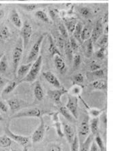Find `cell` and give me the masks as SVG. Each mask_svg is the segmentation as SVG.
Instances as JSON below:
<instances>
[{
	"mask_svg": "<svg viewBox=\"0 0 113 151\" xmlns=\"http://www.w3.org/2000/svg\"><path fill=\"white\" fill-rule=\"evenodd\" d=\"M7 83H8V80H7L5 77H4L0 74V88H3L4 86H6Z\"/></svg>",
	"mask_w": 113,
	"mask_h": 151,
	"instance_id": "cell-53",
	"label": "cell"
},
{
	"mask_svg": "<svg viewBox=\"0 0 113 151\" xmlns=\"http://www.w3.org/2000/svg\"><path fill=\"white\" fill-rule=\"evenodd\" d=\"M103 112V110H100V109H89V113L92 117L95 118V117H98L100 116L102 113Z\"/></svg>",
	"mask_w": 113,
	"mask_h": 151,
	"instance_id": "cell-48",
	"label": "cell"
},
{
	"mask_svg": "<svg viewBox=\"0 0 113 151\" xmlns=\"http://www.w3.org/2000/svg\"><path fill=\"white\" fill-rule=\"evenodd\" d=\"M99 118L95 117L92 118V119L89 121V127H90V132L94 136L98 134L99 132Z\"/></svg>",
	"mask_w": 113,
	"mask_h": 151,
	"instance_id": "cell-30",
	"label": "cell"
},
{
	"mask_svg": "<svg viewBox=\"0 0 113 151\" xmlns=\"http://www.w3.org/2000/svg\"><path fill=\"white\" fill-rule=\"evenodd\" d=\"M68 41H69V43H70L71 47V48H72L73 52H77L78 51V50H79V43L78 42L73 36H71V37L69 38Z\"/></svg>",
	"mask_w": 113,
	"mask_h": 151,
	"instance_id": "cell-44",
	"label": "cell"
},
{
	"mask_svg": "<svg viewBox=\"0 0 113 151\" xmlns=\"http://www.w3.org/2000/svg\"><path fill=\"white\" fill-rule=\"evenodd\" d=\"M8 105L3 100H0V111L3 112L4 113H7L8 112Z\"/></svg>",
	"mask_w": 113,
	"mask_h": 151,
	"instance_id": "cell-50",
	"label": "cell"
},
{
	"mask_svg": "<svg viewBox=\"0 0 113 151\" xmlns=\"http://www.w3.org/2000/svg\"><path fill=\"white\" fill-rule=\"evenodd\" d=\"M62 131H63L64 136L66 137V139L68 142L69 144L72 142L74 138H75V130H74V128L71 126L70 124L63 122V125H62Z\"/></svg>",
	"mask_w": 113,
	"mask_h": 151,
	"instance_id": "cell-13",
	"label": "cell"
},
{
	"mask_svg": "<svg viewBox=\"0 0 113 151\" xmlns=\"http://www.w3.org/2000/svg\"><path fill=\"white\" fill-rule=\"evenodd\" d=\"M89 75L93 77V78H96L97 79H102L104 78L106 73H105V69L103 68H100V69L95 70V71H92L89 73Z\"/></svg>",
	"mask_w": 113,
	"mask_h": 151,
	"instance_id": "cell-37",
	"label": "cell"
},
{
	"mask_svg": "<svg viewBox=\"0 0 113 151\" xmlns=\"http://www.w3.org/2000/svg\"><path fill=\"white\" fill-rule=\"evenodd\" d=\"M83 50H84V54L86 58H90V57L94 54V43L90 39L85 41Z\"/></svg>",
	"mask_w": 113,
	"mask_h": 151,
	"instance_id": "cell-20",
	"label": "cell"
},
{
	"mask_svg": "<svg viewBox=\"0 0 113 151\" xmlns=\"http://www.w3.org/2000/svg\"><path fill=\"white\" fill-rule=\"evenodd\" d=\"M34 96L35 97L36 100H37L38 101H41L44 98V91H43L42 86H41V85L39 81H37L35 84Z\"/></svg>",
	"mask_w": 113,
	"mask_h": 151,
	"instance_id": "cell-21",
	"label": "cell"
},
{
	"mask_svg": "<svg viewBox=\"0 0 113 151\" xmlns=\"http://www.w3.org/2000/svg\"><path fill=\"white\" fill-rule=\"evenodd\" d=\"M98 47H104V48H107L108 43V35H102L100 38L97 40V42L95 43Z\"/></svg>",
	"mask_w": 113,
	"mask_h": 151,
	"instance_id": "cell-35",
	"label": "cell"
},
{
	"mask_svg": "<svg viewBox=\"0 0 113 151\" xmlns=\"http://www.w3.org/2000/svg\"><path fill=\"white\" fill-rule=\"evenodd\" d=\"M48 151H62V148L60 145H57V144H52L49 146Z\"/></svg>",
	"mask_w": 113,
	"mask_h": 151,
	"instance_id": "cell-51",
	"label": "cell"
},
{
	"mask_svg": "<svg viewBox=\"0 0 113 151\" xmlns=\"http://www.w3.org/2000/svg\"><path fill=\"white\" fill-rule=\"evenodd\" d=\"M32 34H33V27L31 22L28 20H26L24 23L22 24L20 30V37L22 40L23 46L24 50H25L28 46L30 40H31Z\"/></svg>",
	"mask_w": 113,
	"mask_h": 151,
	"instance_id": "cell-3",
	"label": "cell"
},
{
	"mask_svg": "<svg viewBox=\"0 0 113 151\" xmlns=\"http://www.w3.org/2000/svg\"><path fill=\"white\" fill-rule=\"evenodd\" d=\"M103 22L102 20L100 19L96 22L95 27L93 28L92 30L91 35V40H92L93 43H96L97 40L100 38V37L103 34L104 31V27H103Z\"/></svg>",
	"mask_w": 113,
	"mask_h": 151,
	"instance_id": "cell-10",
	"label": "cell"
},
{
	"mask_svg": "<svg viewBox=\"0 0 113 151\" xmlns=\"http://www.w3.org/2000/svg\"><path fill=\"white\" fill-rule=\"evenodd\" d=\"M89 70H90V72H92V71H95V70L100 69V68H101V65L100 64L97 63V62L95 60H93L91 62L90 64H89Z\"/></svg>",
	"mask_w": 113,
	"mask_h": 151,
	"instance_id": "cell-49",
	"label": "cell"
},
{
	"mask_svg": "<svg viewBox=\"0 0 113 151\" xmlns=\"http://www.w3.org/2000/svg\"><path fill=\"white\" fill-rule=\"evenodd\" d=\"M49 13H50V17H51L52 19L53 20L56 19V17H57V16H58V10H56V9H54V8L50 9Z\"/></svg>",
	"mask_w": 113,
	"mask_h": 151,
	"instance_id": "cell-52",
	"label": "cell"
},
{
	"mask_svg": "<svg viewBox=\"0 0 113 151\" xmlns=\"http://www.w3.org/2000/svg\"><path fill=\"white\" fill-rule=\"evenodd\" d=\"M12 33L10 29L6 25L0 27V42H4L11 37Z\"/></svg>",
	"mask_w": 113,
	"mask_h": 151,
	"instance_id": "cell-22",
	"label": "cell"
},
{
	"mask_svg": "<svg viewBox=\"0 0 113 151\" xmlns=\"http://www.w3.org/2000/svg\"><path fill=\"white\" fill-rule=\"evenodd\" d=\"M9 18H10L12 23L16 27H17V28H21L23 23L16 9H12V10L10 16H9Z\"/></svg>",
	"mask_w": 113,
	"mask_h": 151,
	"instance_id": "cell-17",
	"label": "cell"
},
{
	"mask_svg": "<svg viewBox=\"0 0 113 151\" xmlns=\"http://www.w3.org/2000/svg\"><path fill=\"white\" fill-rule=\"evenodd\" d=\"M79 138L77 134H75L72 142L71 143V151H79Z\"/></svg>",
	"mask_w": 113,
	"mask_h": 151,
	"instance_id": "cell-42",
	"label": "cell"
},
{
	"mask_svg": "<svg viewBox=\"0 0 113 151\" xmlns=\"http://www.w3.org/2000/svg\"><path fill=\"white\" fill-rule=\"evenodd\" d=\"M59 113L58 112H56V113H54L52 115V121H54L55 127H56V133L58 134V136L60 137V138H62L64 137V134H63V131H62V125L60 122V121L59 119Z\"/></svg>",
	"mask_w": 113,
	"mask_h": 151,
	"instance_id": "cell-18",
	"label": "cell"
},
{
	"mask_svg": "<svg viewBox=\"0 0 113 151\" xmlns=\"http://www.w3.org/2000/svg\"><path fill=\"white\" fill-rule=\"evenodd\" d=\"M35 17L38 18L39 20H41L45 23L47 24H52V20H50V18L48 17V16L47 15L44 11L43 10H37L35 14Z\"/></svg>",
	"mask_w": 113,
	"mask_h": 151,
	"instance_id": "cell-33",
	"label": "cell"
},
{
	"mask_svg": "<svg viewBox=\"0 0 113 151\" xmlns=\"http://www.w3.org/2000/svg\"><path fill=\"white\" fill-rule=\"evenodd\" d=\"M68 1H70V0H68Z\"/></svg>",
	"mask_w": 113,
	"mask_h": 151,
	"instance_id": "cell-60",
	"label": "cell"
},
{
	"mask_svg": "<svg viewBox=\"0 0 113 151\" xmlns=\"http://www.w3.org/2000/svg\"><path fill=\"white\" fill-rule=\"evenodd\" d=\"M81 57L79 54H76L75 55H73L72 63L73 64V67L75 69H77V68L79 67L81 64Z\"/></svg>",
	"mask_w": 113,
	"mask_h": 151,
	"instance_id": "cell-46",
	"label": "cell"
},
{
	"mask_svg": "<svg viewBox=\"0 0 113 151\" xmlns=\"http://www.w3.org/2000/svg\"><path fill=\"white\" fill-rule=\"evenodd\" d=\"M74 84H82L84 82V76L82 73H76L72 77Z\"/></svg>",
	"mask_w": 113,
	"mask_h": 151,
	"instance_id": "cell-43",
	"label": "cell"
},
{
	"mask_svg": "<svg viewBox=\"0 0 113 151\" xmlns=\"http://www.w3.org/2000/svg\"><path fill=\"white\" fill-rule=\"evenodd\" d=\"M23 52H24V46H23V42L21 37L18 38L17 42L16 43L14 48L13 49L12 52V66H13V72L16 77L17 71L19 66V63L22 56Z\"/></svg>",
	"mask_w": 113,
	"mask_h": 151,
	"instance_id": "cell-2",
	"label": "cell"
},
{
	"mask_svg": "<svg viewBox=\"0 0 113 151\" xmlns=\"http://www.w3.org/2000/svg\"><path fill=\"white\" fill-rule=\"evenodd\" d=\"M68 93V90L64 88L60 89H56L54 90H49L48 91V95L50 99H52L54 102L57 106L62 105L61 98L63 95Z\"/></svg>",
	"mask_w": 113,
	"mask_h": 151,
	"instance_id": "cell-9",
	"label": "cell"
},
{
	"mask_svg": "<svg viewBox=\"0 0 113 151\" xmlns=\"http://www.w3.org/2000/svg\"><path fill=\"white\" fill-rule=\"evenodd\" d=\"M79 12L80 14L83 17L85 18H88L91 17V10L89 7L87 6H82L80 7L79 8Z\"/></svg>",
	"mask_w": 113,
	"mask_h": 151,
	"instance_id": "cell-40",
	"label": "cell"
},
{
	"mask_svg": "<svg viewBox=\"0 0 113 151\" xmlns=\"http://www.w3.org/2000/svg\"><path fill=\"white\" fill-rule=\"evenodd\" d=\"M103 33L104 34V35H108V24H107V26H106L104 27V29Z\"/></svg>",
	"mask_w": 113,
	"mask_h": 151,
	"instance_id": "cell-55",
	"label": "cell"
},
{
	"mask_svg": "<svg viewBox=\"0 0 113 151\" xmlns=\"http://www.w3.org/2000/svg\"><path fill=\"white\" fill-rule=\"evenodd\" d=\"M43 76L48 83L50 85H52V86H54V88H56V89H60L62 88H63V86H62V84L60 83V82L58 79L57 78V77L51 71L43 72Z\"/></svg>",
	"mask_w": 113,
	"mask_h": 151,
	"instance_id": "cell-11",
	"label": "cell"
},
{
	"mask_svg": "<svg viewBox=\"0 0 113 151\" xmlns=\"http://www.w3.org/2000/svg\"><path fill=\"white\" fill-rule=\"evenodd\" d=\"M65 106L73 116L75 119L77 120L79 116V98L68 93V101Z\"/></svg>",
	"mask_w": 113,
	"mask_h": 151,
	"instance_id": "cell-6",
	"label": "cell"
},
{
	"mask_svg": "<svg viewBox=\"0 0 113 151\" xmlns=\"http://www.w3.org/2000/svg\"><path fill=\"white\" fill-rule=\"evenodd\" d=\"M4 54L3 53H0V60H1V58H2V56H4Z\"/></svg>",
	"mask_w": 113,
	"mask_h": 151,
	"instance_id": "cell-58",
	"label": "cell"
},
{
	"mask_svg": "<svg viewBox=\"0 0 113 151\" xmlns=\"http://www.w3.org/2000/svg\"><path fill=\"white\" fill-rule=\"evenodd\" d=\"M92 30H93V27H92L91 24L88 23L85 24V26L83 25V27L81 31V40L82 42L90 39Z\"/></svg>",
	"mask_w": 113,
	"mask_h": 151,
	"instance_id": "cell-19",
	"label": "cell"
},
{
	"mask_svg": "<svg viewBox=\"0 0 113 151\" xmlns=\"http://www.w3.org/2000/svg\"><path fill=\"white\" fill-rule=\"evenodd\" d=\"M41 66H42V56H39L36 60H35L32 64L31 68L26 76L23 78L19 83H23V82H27V83H33L37 78L40 72L41 69Z\"/></svg>",
	"mask_w": 113,
	"mask_h": 151,
	"instance_id": "cell-1",
	"label": "cell"
},
{
	"mask_svg": "<svg viewBox=\"0 0 113 151\" xmlns=\"http://www.w3.org/2000/svg\"><path fill=\"white\" fill-rule=\"evenodd\" d=\"M17 1H26V0H17Z\"/></svg>",
	"mask_w": 113,
	"mask_h": 151,
	"instance_id": "cell-59",
	"label": "cell"
},
{
	"mask_svg": "<svg viewBox=\"0 0 113 151\" xmlns=\"http://www.w3.org/2000/svg\"><path fill=\"white\" fill-rule=\"evenodd\" d=\"M94 139H95V142L96 143L97 146H98L100 151H107V148H106L102 139L100 135H99V134L94 136Z\"/></svg>",
	"mask_w": 113,
	"mask_h": 151,
	"instance_id": "cell-39",
	"label": "cell"
},
{
	"mask_svg": "<svg viewBox=\"0 0 113 151\" xmlns=\"http://www.w3.org/2000/svg\"><path fill=\"white\" fill-rule=\"evenodd\" d=\"M5 16V12L3 10H0V20L2 19Z\"/></svg>",
	"mask_w": 113,
	"mask_h": 151,
	"instance_id": "cell-56",
	"label": "cell"
},
{
	"mask_svg": "<svg viewBox=\"0 0 113 151\" xmlns=\"http://www.w3.org/2000/svg\"><path fill=\"white\" fill-rule=\"evenodd\" d=\"M83 27V24L82 22H77V24H76V27L75 28V30H74L73 33L72 34V36L73 37L75 38V40L80 43H83L81 40V31H82Z\"/></svg>",
	"mask_w": 113,
	"mask_h": 151,
	"instance_id": "cell-28",
	"label": "cell"
},
{
	"mask_svg": "<svg viewBox=\"0 0 113 151\" xmlns=\"http://www.w3.org/2000/svg\"><path fill=\"white\" fill-rule=\"evenodd\" d=\"M58 113H61V115L64 116V118L66 119V120H68L70 122H73L75 121V118L73 117V116L71 115V113L69 112L68 110L66 109L65 106H63V105H60V106H58Z\"/></svg>",
	"mask_w": 113,
	"mask_h": 151,
	"instance_id": "cell-25",
	"label": "cell"
},
{
	"mask_svg": "<svg viewBox=\"0 0 113 151\" xmlns=\"http://www.w3.org/2000/svg\"><path fill=\"white\" fill-rule=\"evenodd\" d=\"M19 83H20L18 81H10L8 83V85L5 87V88L4 89L3 91H2V94L7 95V94H9V93H10L11 92H12Z\"/></svg>",
	"mask_w": 113,
	"mask_h": 151,
	"instance_id": "cell-31",
	"label": "cell"
},
{
	"mask_svg": "<svg viewBox=\"0 0 113 151\" xmlns=\"http://www.w3.org/2000/svg\"><path fill=\"white\" fill-rule=\"evenodd\" d=\"M77 23V20L75 18H69V19L64 20V24L66 28V30H67L69 35H72Z\"/></svg>",
	"mask_w": 113,
	"mask_h": 151,
	"instance_id": "cell-26",
	"label": "cell"
},
{
	"mask_svg": "<svg viewBox=\"0 0 113 151\" xmlns=\"http://www.w3.org/2000/svg\"><path fill=\"white\" fill-rule=\"evenodd\" d=\"M48 40L49 42V46H48V51H49L50 55L52 58H54V56L56 55H60L61 56V52L59 49L58 48L57 45L55 43V41L53 38V37L50 34L48 35Z\"/></svg>",
	"mask_w": 113,
	"mask_h": 151,
	"instance_id": "cell-15",
	"label": "cell"
},
{
	"mask_svg": "<svg viewBox=\"0 0 113 151\" xmlns=\"http://www.w3.org/2000/svg\"><path fill=\"white\" fill-rule=\"evenodd\" d=\"M42 111L38 108L25 109L16 113L12 116V119L22 117H41L42 116Z\"/></svg>",
	"mask_w": 113,
	"mask_h": 151,
	"instance_id": "cell-7",
	"label": "cell"
},
{
	"mask_svg": "<svg viewBox=\"0 0 113 151\" xmlns=\"http://www.w3.org/2000/svg\"><path fill=\"white\" fill-rule=\"evenodd\" d=\"M8 68V62L7 57L5 55L2 56L0 60V74H4L5 73Z\"/></svg>",
	"mask_w": 113,
	"mask_h": 151,
	"instance_id": "cell-36",
	"label": "cell"
},
{
	"mask_svg": "<svg viewBox=\"0 0 113 151\" xmlns=\"http://www.w3.org/2000/svg\"><path fill=\"white\" fill-rule=\"evenodd\" d=\"M12 145V139L7 136H0V147L8 148Z\"/></svg>",
	"mask_w": 113,
	"mask_h": 151,
	"instance_id": "cell-38",
	"label": "cell"
},
{
	"mask_svg": "<svg viewBox=\"0 0 113 151\" xmlns=\"http://www.w3.org/2000/svg\"><path fill=\"white\" fill-rule=\"evenodd\" d=\"M32 64H33V63L24 64V65H20V67L18 68L17 71V75H16V78L17 79V81L20 82L27 74H28Z\"/></svg>",
	"mask_w": 113,
	"mask_h": 151,
	"instance_id": "cell-14",
	"label": "cell"
},
{
	"mask_svg": "<svg viewBox=\"0 0 113 151\" xmlns=\"http://www.w3.org/2000/svg\"><path fill=\"white\" fill-rule=\"evenodd\" d=\"M94 135L92 134H89L87 136L84 142H83L82 145L80 146L79 151H89V148H90L92 142L94 141Z\"/></svg>",
	"mask_w": 113,
	"mask_h": 151,
	"instance_id": "cell-27",
	"label": "cell"
},
{
	"mask_svg": "<svg viewBox=\"0 0 113 151\" xmlns=\"http://www.w3.org/2000/svg\"><path fill=\"white\" fill-rule=\"evenodd\" d=\"M4 121V118H3V116H2V115H1V113H0V121Z\"/></svg>",
	"mask_w": 113,
	"mask_h": 151,
	"instance_id": "cell-57",
	"label": "cell"
},
{
	"mask_svg": "<svg viewBox=\"0 0 113 151\" xmlns=\"http://www.w3.org/2000/svg\"><path fill=\"white\" fill-rule=\"evenodd\" d=\"M5 132L7 136L12 139V140L17 142V143L20 144V145L24 147V151H28V148L29 147L30 139L29 137L20 136L14 134L9 128L8 125H7L5 128Z\"/></svg>",
	"mask_w": 113,
	"mask_h": 151,
	"instance_id": "cell-4",
	"label": "cell"
},
{
	"mask_svg": "<svg viewBox=\"0 0 113 151\" xmlns=\"http://www.w3.org/2000/svg\"><path fill=\"white\" fill-rule=\"evenodd\" d=\"M46 131V126L45 124V121L43 119V116L40 117V124L39 125L37 129L34 132V133L32 135V142L33 143H38L43 140L44 138L45 134Z\"/></svg>",
	"mask_w": 113,
	"mask_h": 151,
	"instance_id": "cell-8",
	"label": "cell"
},
{
	"mask_svg": "<svg viewBox=\"0 0 113 151\" xmlns=\"http://www.w3.org/2000/svg\"><path fill=\"white\" fill-rule=\"evenodd\" d=\"M106 51H107V48H104V47H100V49L95 52V56L96 58L100 60H103L104 59L106 56Z\"/></svg>",
	"mask_w": 113,
	"mask_h": 151,
	"instance_id": "cell-47",
	"label": "cell"
},
{
	"mask_svg": "<svg viewBox=\"0 0 113 151\" xmlns=\"http://www.w3.org/2000/svg\"><path fill=\"white\" fill-rule=\"evenodd\" d=\"M91 86L93 89L97 90H105L107 89L108 84L107 81L104 79L94 80L91 82Z\"/></svg>",
	"mask_w": 113,
	"mask_h": 151,
	"instance_id": "cell-23",
	"label": "cell"
},
{
	"mask_svg": "<svg viewBox=\"0 0 113 151\" xmlns=\"http://www.w3.org/2000/svg\"><path fill=\"white\" fill-rule=\"evenodd\" d=\"M45 34H42L40 37L38 38V40L36 41V42L34 43L33 47H31V51H30L29 54L27 56V63H33L35 60H36V59L39 57V54L40 52V48L41 46V43L43 42V40H44Z\"/></svg>",
	"mask_w": 113,
	"mask_h": 151,
	"instance_id": "cell-5",
	"label": "cell"
},
{
	"mask_svg": "<svg viewBox=\"0 0 113 151\" xmlns=\"http://www.w3.org/2000/svg\"><path fill=\"white\" fill-rule=\"evenodd\" d=\"M58 29L59 33L62 35V37H63L65 40H68L69 34L67 30H66V28L65 26H64V24L63 23H60L58 24Z\"/></svg>",
	"mask_w": 113,
	"mask_h": 151,
	"instance_id": "cell-41",
	"label": "cell"
},
{
	"mask_svg": "<svg viewBox=\"0 0 113 151\" xmlns=\"http://www.w3.org/2000/svg\"><path fill=\"white\" fill-rule=\"evenodd\" d=\"M83 88V87L81 85L74 84L73 86L70 88L69 91H68V93L69 94L74 96L79 97L80 96V94L82 92Z\"/></svg>",
	"mask_w": 113,
	"mask_h": 151,
	"instance_id": "cell-32",
	"label": "cell"
},
{
	"mask_svg": "<svg viewBox=\"0 0 113 151\" xmlns=\"http://www.w3.org/2000/svg\"><path fill=\"white\" fill-rule=\"evenodd\" d=\"M53 58H54L55 67L61 74H64L66 71V65L65 62L60 55H56Z\"/></svg>",
	"mask_w": 113,
	"mask_h": 151,
	"instance_id": "cell-16",
	"label": "cell"
},
{
	"mask_svg": "<svg viewBox=\"0 0 113 151\" xmlns=\"http://www.w3.org/2000/svg\"><path fill=\"white\" fill-rule=\"evenodd\" d=\"M54 37L53 36L52 37L53 38H54L58 48L59 49V50H63L64 45V43L66 42V40L62 37V35L59 33V32H57V31L54 32Z\"/></svg>",
	"mask_w": 113,
	"mask_h": 151,
	"instance_id": "cell-29",
	"label": "cell"
},
{
	"mask_svg": "<svg viewBox=\"0 0 113 151\" xmlns=\"http://www.w3.org/2000/svg\"><path fill=\"white\" fill-rule=\"evenodd\" d=\"M63 50H64V54H65V56L66 57V58H67L69 64H71L73 61L74 52L73 51L72 48H71L68 40H66L65 43H64Z\"/></svg>",
	"mask_w": 113,
	"mask_h": 151,
	"instance_id": "cell-24",
	"label": "cell"
},
{
	"mask_svg": "<svg viewBox=\"0 0 113 151\" xmlns=\"http://www.w3.org/2000/svg\"><path fill=\"white\" fill-rule=\"evenodd\" d=\"M89 151H100L98 146H97L95 141H93L91 143V145L89 148Z\"/></svg>",
	"mask_w": 113,
	"mask_h": 151,
	"instance_id": "cell-54",
	"label": "cell"
},
{
	"mask_svg": "<svg viewBox=\"0 0 113 151\" xmlns=\"http://www.w3.org/2000/svg\"><path fill=\"white\" fill-rule=\"evenodd\" d=\"M20 6L27 12H32L35 10L37 5L36 4H20Z\"/></svg>",
	"mask_w": 113,
	"mask_h": 151,
	"instance_id": "cell-45",
	"label": "cell"
},
{
	"mask_svg": "<svg viewBox=\"0 0 113 151\" xmlns=\"http://www.w3.org/2000/svg\"><path fill=\"white\" fill-rule=\"evenodd\" d=\"M90 134V127H89V117L86 115L81 121L79 127V134L80 136H87Z\"/></svg>",
	"mask_w": 113,
	"mask_h": 151,
	"instance_id": "cell-12",
	"label": "cell"
},
{
	"mask_svg": "<svg viewBox=\"0 0 113 151\" xmlns=\"http://www.w3.org/2000/svg\"><path fill=\"white\" fill-rule=\"evenodd\" d=\"M7 102H8V107L12 112L17 111V110L20 108V106H21L20 100L16 99V98H12V99L8 100Z\"/></svg>",
	"mask_w": 113,
	"mask_h": 151,
	"instance_id": "cell-34",
	"label": "cell"
}]
</instances>
